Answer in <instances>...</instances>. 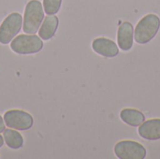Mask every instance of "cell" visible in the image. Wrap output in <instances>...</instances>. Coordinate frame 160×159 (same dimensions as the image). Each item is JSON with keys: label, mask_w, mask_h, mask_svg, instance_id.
<instances>
[{"label": "cell", "mask_w": 160, "mask_h": 159, "mask_svg": "<svg viewBox=\"0 0 160 159\" xmlns=\"http://www.w3.org/2000/svg\"><path fill=\"white\" fill-rule=\"evenodd\" d=\"M44 20V8L43 5L38 0H31L26 4L23 21L22 30L25 34H36L42 22Z\"/></svg>", "instance_id": "1"}, {"label": "cell", "mask_w": 160, "mask_h": 159, "mask_svg": "<svg viewBox=\"0 0 160 159\" xmlns=\"http://www.w3.org/2000/svg\"><path fill=\"white\" fill-rule=\"evenodd\" d=\"M159 28L160 19L158 15H145L136 25L134 38L139 44H146L157 36Z\"/></svg>", "instance_id": "2"}, {"label": "cell", "mask_w": 160, "mask_h": 159, "mask_svg": "<svg viewBox=\"0 0 160 159\" xmlns=\"http://www.w3.org/2000/svg\"><path fill=\"white\" fill-rule=\"evenodd\" d=\"M11 50L18 54H34L43 48V41L39 36L34 34L20 35L10 42Z\"/></svg>", "instance_id": "3"}, {"label": "cell", "mask_w": 160, "mask_h": 159, "mask_svg": "<svg viewBox=\"0 0 160 159\" xmlns=\"http://www.w3.org/2000/svg\"><path fill=\"white\" fill-rule=\"evenodd\" d=\"M23 18L18 12H13L7 16L0 25V43L8 44L18 35L22 29Z\"/></svg>", "instance_id": "4"}, {"label": "cell", "mask_w": 160, "mask_h": 159, "mask_svg": "<svg viewBox=\"0 0 160 159\" xmlns=\"http://www.w3.org/2000/svg\"><path fill=\"white\" fill-rule=\"evenodd\" d=\"M3 118L8 127L20 131L29 130L34 124L32 115L21 110H10L4 114Z\"/></svg>", "instance_id": "5"}, {"label": "cell", "mask_w": 160, "mask_h": 159, "mask_svg": "<svg viewBox=\"0 0 160 159\" xmlns=\"http://www.w3.org/2000/svg\"><path fill=\"white\" fill-rule=\"evenodd\" d=\"M114 154L119 159H144L147 152L145 147L137 142L123 141L115 144Z\"/></svg>", "instance_id": "6"}, {"label": "cell", "mask_w": 160, "mask_h": 159, "mask_svg": "<svg viewBox=\"0 0 160 159\" xmlns=\"http://www.w3.org/2000/svg\"><path fill=\"white\" fill-rule=\"evenodd\" d=\"M92 48L98 54L108 58L115 57L119 53V48L116 43L106 37L96 38L92 43Z\"/></svg>", "instance_id": "7"}, {"label": "cell", "mask_w": 160, "mask_h": 159, "mask_svg": "<svg viewBox=\"0 0 160 159\" xmlns=\"http://www.w3.org/2000/svg\"><path fill=\"white\" fill-rule=\"evenodd\" d=\"M134 29L133 25L129 22H124L118 28L117 42L121 50L128 52L133 46Z\"/></svg>", "instance_id": "8"}, {"label": "cell", "mask_w": 160, "mask_h": 159, "mask_svg": "<svg viewBox=\"0 0 160 159\" xmlns=\"http://www.w3.org/2000/svg\"><path fill=\"white\" fill-rule=\"evenodd\" d=\"M139 135L147 141L160 140V119H151L144 121L139 127Z\"/></svg>", "instance_id": "9"}, {"label": "cell", "mask_w": 160, "mask_h": 159, "mask_svg": "<svg viewBox=\"0 0 160 159\" xmlns=\"http://www.w3.org/2000/svg\"><path fill=\"white\" fill-rule=\"evenodd\" d=\"M59 20L55 15H48L44 18L39 29L38 36L43 40H49L55 35V32L58 28Z\"/></svg>", "instance_id": "10"}, {"label": "cell", "mask_w": 160, "mask_h": 159, "mask_svg": "<svg viewBox=\"0 0 160 159\" xmlns=\"http://www.w3.org/2000/svg\"><path fill=\"white\" fill-rule=\"evenodd\" d=\"M120 118L124 123L133 127H140L145 121L144 114L142 112L135 109L122 110L120 112Z\"/></svg>", "instance_id": "11"}, {"label": "cell", "mask_w": 160, "mask_h": 159, "mask_svg": "<svg viewBox=\"0 0 160 159\" xmlns=\"http://www.w3.org/2000/svg\"><path fill=\"white\" fill-rule=\"evenodd\" d=\"M4 141L6 142V144L8 145V147H9L10 149H20L22 145H23V138L22 136L15 131L14 129H5L4 130Z\"/></svg>", "instance_id": "12"}, {"label": "cell", "mask_w": 160, "mask_h": 159, "mask_svg": "<svg viewBox=\"0 0 160 159\" xmlns=\"http://www.w3.org/2000/svg\"><path fill=\"white\" fill-rule=\"evenodd\" d=\"M62 0H43L44 12L47 15H55L61 7Z\"/></svg>", "instance_id": "13"}, {"label": "cell", "mask_w": 160, "mask_h": 159, "mask_svg": "<svg viewBox=\"0 0 160 159\" xmlns=\"http://www.w3.org/2000/svg\"><path fill=\"white\" fill-rule=\"evenodd\" d=\"M5 127H6V124H5L4 118L0 115V133L4 132V130H5Z\"/></svg>", "instance_id": "14"}, {"label": "cell", "mask_w": 160, "mask_h": 159, "mask_svg": "<svg viewBox=\"0 0 160 159\" xmlns=\"http://www.w3.org/2000/svg\"><path fill=\"white\" fill-rule=\"evenodd\" d=\"M4 142H5V141H4V137H2V136L0 135V148L3 146V144H4Z\"/></svg>", "instance_id": "15"}]
</instances>
